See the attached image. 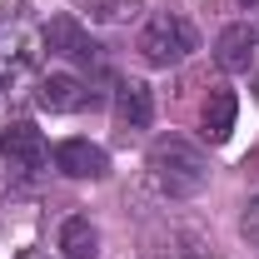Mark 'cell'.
<instances>
[{
  "label": "cell",
  "mask_w": 259,
  "mask_h": 259,
  "mask_svg": "<svg viewBox=\"0 0 259 259\" xmlns=\"http://www.w3.org/2000/svg\"><path fill=\"white\" fill-rule=\"evenodd\" d=\"M155 120V95L145 80H120L115 90V125L120 130H145Z\"/></svg>",
  "instance_id": "obj_8"
},
{
  "label": "cell",
  "mask_w": 259,
  "mask_h": 259,
  "mask_svg": "<svg viewBox=\"0 0 259 259\" xmlns=\"http://www.w3.org/2000/svg\"><path fill=\"white\" fill-rule=\"evenodd\" d=\"M40 45H45V40H40L25 20H5V25H0V85H5V90L20 85L35 65H40Z\"/></svg>",
  "instance_id": "obj_3"
},
{
  "label": "cell",
  "mask_w": 259,
  "mask_h": 259,
  "mask_svg": "<svg viewBox=\"0 0 259 259\" xmlns=\"http://www.w3.org/2000/svg\"><path fill=\"white\" fill-rule=\"evenodd\" d=\"M45 45H50L55 55H65V60H100V45L75 25V15H55V20L45 25Z\"/></svg>",
  "instance_id": "obj_9"
},
{
  "label": "cell",
  "mask_w": 259,
  "mask_h": 259,
  "mask_svg": "<svg viewBox=\"0 0 259 259\" xmlns=\"http://www.w3.org/2000/svg\"><path fill=\"white\" fill-rule=\"evenodd\" d=\"M150 185L164 199H194V194L209 185V160L204 150L185 140V135H164L150 145Z\"/></svg>",
  "instance_id": "obj_1"
},
{
  "label": "cell",
  "mask_w": 259,
  "mask_h": 259,
  "mask_svg": "<svg viewBox=\"0 0 259 259\" xmlns=\"http://www.w3.org/2000/svg\"><path fill=\"white\" fill-rule=\"evenodd\" d=\"M190 50H194V25L185 15H175V10L150 15V25L140 30V55H145V65H155V70L180 65Z\"/></svg>",
  "instance_id": "obj_2"
},
{
  "label": "cell",
  "mask_w": 259,
  "mask_h": 259,
  "mask_svg": "<svg viewBox=\"0 0 259 259\" xmlns=\"http://www.w3.org/2000/svg\"><path fill=\"white\" fill-rule=\"evenodd\" d=\"M244 5H249V0H244Z\"/></svg>",
  "instance_id": "obj_12"
},
{
  "label": "cell",
  "mask_w": 259,
  "mask_h": 259,
  "mask_svg": "<svg viewBox=\"0 0 259 259\" xmlns=\"http://www.w3.org/2000/svg\"><path fill=\"white\" fill-rule=\"evenodd\" d=\"M95 249H100V234H95L90 220L75 214V220H65V225H60V254L65 259H90Z\"/></svg>",
  "instance_id": "obj_11"
},
{
  "label": "cell",
  "mask_w": 259,
  "mask_h": 259,
  "mask_svg": "<svg viewBox=\"0 0 259 259\" xmlns=\"http://www.w3.org/2000/svg\"><path fill=\"white\" fill-rule=\"evenodd\" d=\"M254 50H259V35L249 25H225L220 40H214V65L229 70V75H244L254 65Z\"/></svg>",
  "instance_id": "obj_7"
},
{
  "label": "cell",
  "mask_w": 259,
  "mask_h": 259,
  "mask_svg": "<svg viewBox=\"0 0 259 259\" xmlns=\"http://www.w3.org/2000/svg\"><path fill=\"white\" fill-rule=\"evenodd\" d=\"M55 169L70 175V180H105L110 175V160H105V150L90 145V140H65V145H55Z\"/></svg>",
  "instance_id": "obj_6"
},
{
  "label": "cell",
  "mask_w": 259,
  "mask_h": 259,
  "mask_svg": "<svg viewBox=\"0 0 259 259\" xmlns=\"http://www.w3.org/2000/svg\"><path fill=\"white\" fill-rule=\"evenodd\" d=\"M234 115H239V100H234V90L214 85V90H209V100H204V110H199L204 140H209V145H225L229 130H234Z\"/></svg>",
  "instance_id": "obj_10"
},
{
  "label": "cell",
  "mask_w": 259,
  "mask_h": 259,
  "mask_svg": "<svg viewBox=\"0 0 259 259\" xmlns=\"http://www.w3.org/2000/svg\"><path fill=\"white\" fill-rule=\"evenodd\" d=\"M35 105L50 110V115H70V110H85L95 105V90L80 80V75H45L40 90H35Z\"/></svg>",
  "instance_id": "obj_5"
},
{
  "label": "cell",
  "mask_w": 259,
  "mask_h": 259,
  "mask_svg": "<svg viewBox=\"0 0 259 259\" xmlns=\"http://www.w3.org/2000/svg\"><path fill=\"white\" fill-rule=\"evenodd\" d=\"M45 155H50V145H45V135L30 120H10V125L0 130V160L10 164V169H40Z\"/></svg>",
  "instance_id": "obj_4"
}]
</instances>
